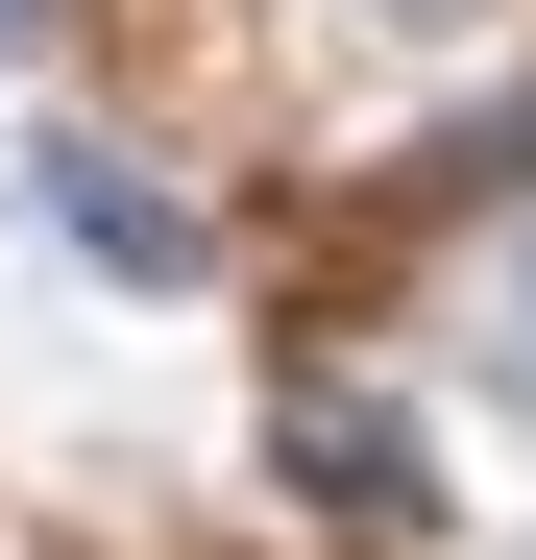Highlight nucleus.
I'll return each instance as SVG.
<instances>
[{
    "label": "nucleus",
    "mask_w": 536,
    "mask_h": 560,
    "mask_svg": "<svg viewBox=\"0 0 536 560\" xmlns=\"http://www.w3.org/2000/svg\"><path fill=\"white\" fill-rule=\"evenodd\" d=\"M268 488H317L341 536H439V463H415L366 390H268Z\"/></svg>",
    "instance_id": "1"
},
{
    "label": "nucleus",
    "mask_w": 536,
    "mask_h": 560,
    "mask_svg": "<svg viewBox=\"0 0 536 560\" xmlns=\"http://www.w3.org/2000/svg\"><path fill=\"white\" fill-rule=\"evenodd\" d=\"M49 220L123 268V293H196V196L171 171H123V147H49Z\"/></svg>",
    "instance_id": "2"
},
{
    "label": "nucleus",
    "mask_w": 536,
    "mask_h": 560,
    "mask_svg": "<svg viewBox=\"0 0 536 560\" xmlns=\"http://www.w3.org/2000/svg\"><path fill=\"white\" fill-rule=\"evenodd\" d=\"M0 49H49V0H0Z\"/></svg>",
    "instance_id": "3"
}]
</instances>
